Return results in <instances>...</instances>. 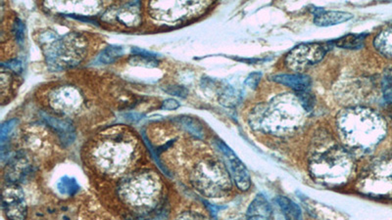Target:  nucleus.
Listing matches in <instances>:
<instances>
[{
    "instance_id": "13",
    "label": "nucleus",
    "mask_w": 392,
    "mask_h": 220,
    "mask_svg": "<svg viewBox=\"0 0 392 220\" xmlns=\"http://www.w3.org/2000/svg\"><path fill=\"white\" fill-rule=\"evenodd\" d=\"M273 79L277 83L289 86L297 92H305L311 85V79L309 77L302 74H278Z\"/></svg>"
},
{
    "instance_id": "5",
    "label": "nucleus",
    "mask_w": 392,
    "mask_h": 220,
    "mask_svg": "<svg viewBox=\"0 0 392 220\" xmlns=\"http://www.w3.org/2000/svg\"><path fill=\"white\" fill-rule=\"evenodd\" d=\"M134 148L124 140H110L95 149V160L102 171L109 174H120L129 167L133 161Z\"/></svg>"
},
{
    "instance_id": "4",
    "label": "nucleus",
    "mask_w": 392,
    "mask_h": 220,
    "mask_svg": "<svg viewBox=\"0 0 392 220\" xmlns=\"http://www.w3.org/2000/svg\"><path fill=\"white\" fill-rule=\"evenodd\" d=\"M161 184L154 172H138L121 184L119 194L126 203L136 206L154 205L160 194Z\"/></svg>"
},
{
    "instance_id": "16",
    "label": "nucleus",
    "mask_w": 392,
    "mask_h": 220,
    "mask_svg": "<svg viewBox=\"0 0 392 220\" xmlns=\"http://www.w3.org/2000/svg\"><path fill=\"white\" fill-rule=\"evenodd\" d=\"M373 45L385 57L392 58V26L378 33Z\"/></svg>"
},
{
    "instance_id": "6",
    "label": "nucleus",
    "mask_w": 392,
    "mask_h": 220,
    "mask_svg": "<svg viewBox=\"0 0 392 220\" xmlns=\"http://www.w3.org/2000/svg\"><path fill=\"white\" fill-rule=\"evenodd\" d=\"M329 43H302L289 52L286 57V65L294 72H302L307 68L317 64L325 57L329 51Z\"/></svg>"
},
{
    "instance_id": "30",
    "label": "nucleus",
    "mask_w": 392,
    "mask_h": 220,
    "mask_svg": "<svg viewBox=\"0 0 392 220\" xmlns=\"http://www.w3.org/2000/svg\"><path fill=\"white\" fill-rule=\"evenodd\" d=\"M179 220H201V219H197V217H193V215H184Z\"/></svg>"
},
{
    "instance_id": "19",
    "label": "nucleus",
    "mask_w": 392,
    "mask_h": 220,
    "mask_svg": "<svg viewBox=\"0 0 392 220\" xmlns=\"http://www.w3.org/2000/svg\"><path fill=\"white\" fill-rule=\"evenodd\" d=\"M124 54V49L121 46H109L100 54L99 61L103 64H111Z\"/></svg>"
},
{
    "instance_id": "22",
    "label": "nucleus",
    "mask_w": 392,
    "mask_h": 220,
    "mask_svg": "<svg viewBox=\"0 0 392 220\" xmlns=\"http://www.w3.org/2000/svg\"><path fill=\"white\" fill-rule=\"evenodd\" d=\"M181 122L182 126L188 129L189 133L198 136V137H202V135H204V131H202L201 126H198L197 122L193 121V119H188V118L182 119Z\"/></svg>"
},
{
    "instance_id": "24",
    "label": "nucleus",
    "mask_w": 392,
    "mask_h": 220,
    "mask_svg": "<svg viewBox=\"0 0 392 220\" xmlns=\"http://www.w3.org/2000/svg\"><path fill=\"white\" fill-rule=\"evenodd\" d=\"M16 124H17V121L16 120H12V121H9L5 122L3 126H1V141L2 143L4 142L5 138L8 137L9 135H10L11 131L13 130V128H15Z\"/></svg>"
},
{
    "instance_id": "26",
    "label": "nucleus",
    "mask_w": 392,
    "mask_h": 220,
    "mask_svg": "<svg viewBox=\"0 0 392 220\" xmlns=\"http://www.w3.org/2000/svg\"><path fill=\"white\" fill-rule=\"evenodd\" d=\"M14 33L16 38H17V42L22 43L23 40H24V25H23L22 21H20L19 19L15 22Z\"/></svg>"
},
{
    "instance_id": "29",
    "label": "nucleus",
    "mask_w": 392,
    "mask_h": 220,
    "mask_svg": "<svg viewBox=\"0 0 392 220\" xmlns=\"http://www.w3.org/2000/svg\"><path fill=\"white\" fill-rule=\"evenodd\" d=\"M8 68H9V69L13 70V71H21L22 68H21V64H20L19 62H18V61H12V62H9V64H8Z\"/></svg>"
},
{
    "instance_id": "8",
    "label": "nucleus",
    "mask_w": 392,
    "mask_h": 220,
    "mask_svg": "<svg viewBox=\"0 0 392 220\" xmlns=\"http://www.w3.org/2000/svg\"><path fill=\"white\" fill-rule=\"evenodd\" d=\"M208 4L205 2H175V8L173 9L172 2H151L150 8H151L152 13L165 11V14L159 16L156 19L175 21L182 16L188 15L189 12L201 10Z\"/></svg>"
},
{
    "instance_id": "20",
    "label": "nucleus",
    "mask_w": 392,
    "mask_h": 220,
    "mask_svg": "<svg viewBox=\"0 0 392 220\" xmlns=\"http://www.w3.org/2000/svg\"><path fill=\"white\" fill-rule=\"evenodd\" d=\"M130 63L132 65L147 68H154L158 66V60L155 59V56L134 55L130 59Z\"/></svg>"
},
{
    "instance_id": "23",
    "label": "nucleus",
    "mask_w": 392,
    "mask_h": 220,
    "mask_svg": "<svg viewBox=\"0 0 392 220\" xmlns=\"http://www.w3.org/2000/svg\"><path fill=\"white\" fill-rule=\"evenodd\" d=\"M382 86H384L382 90H384L385 100L392 102V74H385Z\"/></svg>"
},
{
    "instance_id": "10",
    "label": "nucleus",
    "mask_w": 392,
    "mask_h": 220,
    "mask_svg": "<svg viewBox=\"0 0 392 220\" xmlns=\"http://www.w3.org/2000/svg\"><path fill=\"white\" fill-rule=\"evenodd\" d=\"M82 103V96L79 92L73 87H64L57 90L52 95L51 104L54 108L65 113H71L79 108Z\"/></svg>"
},
{
    "instance_id": "17",
    "label": "nucleus",
    "mask_w": 392,
    "mask_h": 220,
    "mask_svg": "<svg viewBox=\"0 0 392 220\" xmlns=\"http://www.w3.org/2000/svg\"><path fill=\"white\" fill-rule=\"evenodd\" d=\"M280 210L284 213L286 220H302V212L299 206L287 197L280 196L277 199Z\"/></svg>"
},
{
    "instance_id": "9",
    "label": "nucleus",
    "mask_w": 392,
    "mask_h": 220,
    "mask_svg": "<svg viewBox=\"0 0 392 220\" xmlns=\"http://www.w3.org/2000/svg\"><path fill=\"white\" fill-rule=\"evenodd\" d=\"M216 145H217L221 153L224 155L225 163H227L229 171L231 172V176L239 189L243 190V191L249 189L250 176L243 163L239 160L238 156L224 142L218 140L216 142Z\"/></svg>"
},
{
    "instance_id": "2",
    "label": "nucleus",
    "mask_w": 392,
    "mask_h": 220,
    "mask_svg": "<svg viewBox=\"0 0 392 220\" xmlns=\"http://www.w3.org/2000/svg\"><path fill=\"white\" fill-rule=\"evenodd\" d=\"M306 109L299 96L294 94H282L273 98L268 105L259 106L254 111V124L261 128L273 130L291 128L302 117Z\"/></svg>"
},
{
    "instance_id": "11",
    "label": "nucleus",
    "mask_w": 392,
    "mask_h": 220,
    "mask_svg": "<svg viewBox=\"0 0 392 220\" xmlns=\"http://www.w3.org/2000/svg\"><path fill=\"white\" fill-rule=\"evenodd\" d=\"M43 120L47 122L50 128H53L64 145H70L74 142L76 138V131L71 122L57 119L49 115H43Z\"/></svg>"
},
{
    "instance_id": "27",
    "label": "nucleus",
    "mask_w": 392,
    "mask_h": 220,
    "mask_svg": "<svg viewBox=\"0 0 392 220\" xmlns=\"http://www.w3.org/2000/svg\"><path fill=\"white\" fill-rule=\"evenodd\" d=\"M179 107V102L175 101V99H167L162 103V109H165V110L168 111L175 110Z\"/></svg>"
},
{
    "instance_id": "21",
    "label": "nucleus",
    "mask_w": 392,
    "mask_h": 220,
    "mask_svg": "<svg viewBox=\"0 0 392 220\" xmlns=\"http://www.w3.org/2000/svg\"><path fill=\"white\" fill-rule=\"evenodd\" d=\"M58 189L62 194L72 195L77 191L79 185L77 184L75 179L64 178L58 183Z\"/></svg>"
},
{
    "instance_id": "1",
    "label": "nucleus",
    "mask_w": 392,
    "mask_h": 220,
    "mask_svg": "<svg viewBox=\"0 0 392 220\" xmlns=\"http://www.w3.org/2000/svg\"><path fill=\"white\" fill-rule=\"evenodd\" d=\"M339 128L345 141L352 146L371 147L384 137V122L371 110L353 108L339 117Z\"/></svg>"
},
{
    "instance_id": "14",
    "label": "nucleus",
    "mask_w": 392,
    "mask_h": 220,
    "mask_svg": "<svg viewBox=\"0 0 392 220\" xmlns=\"http://www.w3.org/2000/svg\"><path fill=\"white\" fill-rule=\"evenodd\" d=\"M352 14L347 12L320 10L317 12L314 23L319 27H330L348 21L352 19Z\"/></svg>"
},
{
    "instance_id": "15",
    "label": "nucleus",
    "mask_w": 392,
    "mask_h": 220,
    "mask_svg": "<svg viewBox=\"0 0 392 220\" xmlns=\"http://www.w3.org/2000/svg\"><path fill=\"white\" fill-rule=\"evenodd\" d=\"M116 19L127 26H134L140 22V2H130L118 9Z\"/></svg>"
},
{
    "instance_id": "18",
    "label": "nucleus",
    "mask_w": 392,
    "mask_h": 220,
    "mask_svg": "<svg viewBox=\"0 0 392 220\" xmlns=\"http://www.w3.org/2000/svg\"><path fill=\"white\" fill-rule=\"evenodd\" d=\"M365 35H350L344 36L339 40H336V46L345 49H359L363 46Z\"/></svg>"
},
{
    "instance_id": "28",
    "label": "nucleus",
    "mask_w": 392,
    "mask_h": 220,
    "mask_svg": "<svg viewBox=\"0 0 392 220\" xmlns=\"http://www.w3.org/2000/svg\"><path fill=\"white\" fill-rule=\"evenodd\" d=\"M261 78V74H250L249 78L245 81L246 85L250 86L252 88H254L259 83V79Z\"/></svg>"
},
{
    "instance_id": "12",
    "label": "nucleus",
    "mask_w": 392,
    "mask_h": 220,
    "mask_svg": "<svg viewBox=\"0 0 392 220\" xmlns=\"http://www.w3.org/2000/svg\"><path fill=\"white\" fill-rule=\"evenodd\" d=\"M272 212V206L268 200L263 195L259 194L248 208L246 220H270Z\"/></svg>"
},
{
    "instance_id": "7",
    "label": "nucleus",
    "mask_w": 392,
    "mask_h": 220,
    "mask_svg": "<svg viewBox=\"0 0 392 220\" xmlns=\"http://www.w3.org/2000/svg\"><path fill=\"white\" fill-rule=\"evenodd\" d=\"M2 208L10 220H25L27 215V205L24 194L16 184L4 188L2 194Z\"/></svg>"
},
{
    "instance_id": "25",
    "label": "nucleus",
    "mask_w": 392,
    "mask_h": 220,
    "mask_svg": "<svg viewBox=\"0 0 392 220\" xmlns=\"http://www.w3.org/2000/svg\"><path fill=\"white\" fill-rule=\"evenodd\" d=\"M164 90L170 94L179 97H186V95L188 94V90L184 86L172 85L170 87L164 88Z\"/></svg>"
},
{
    "instance_id": "3",
    "label": "nucleus",
    "mask_w": 392,
    "mask_h": 220,
    "mask_svg": "<svg viewBox=\"0 0 392 220\" xmlns=\"http://www.w3.org/2000/svg\"><path fill=\"white\" fill-rule=\"evenodd\" d=\"M40 40L45 44L47 63L56 70L74 67L86 54V40L77 33H69L60 38L56 33L47 31L40 36Z\"/></svg>"
}]
</instances>
